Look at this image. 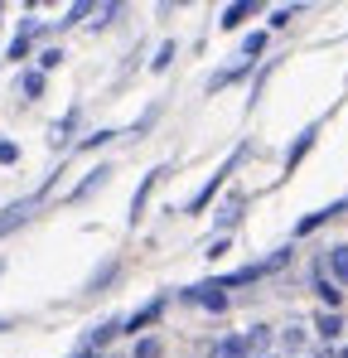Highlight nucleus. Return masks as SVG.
<instances>
[{"instance_id": "f8f14e48", "label": "nucleus", "mask_w": 348, "mask_h": 358, "mask_svg": "<svg viewBox=\"0 0 348 358\" xmlns=\"http://www.w3.org/2000/svg\"><path fill=\"white\" fill-rule=\"evenodd\" d=\"M15 155H20V150H15V145H10V141H0V160H5V165H10V160H15Z\"/></svg>"}, {"instance_id": "39448f33", "label": "nucleus", "mask_w": 348, "mask_h": 358, "mask_svg": "<svg viewBox=\"0 0 348 358\" xmlns=\"http://www.w3.org/2000/svg\"><path fill=\"white\" fill-rule=\"evenodd\" d=\"M314 329H319V334H324V339H334V334H339V329H344V324H339V315H334V310H329V315H319V324H314Z\"/></svg>"}, {"instance_id": "dca6fc26", "label": "nucleus", "mask_w": 348, "mask_h": 358, "mask_svg": "<svg viewBox=\"0 0 348 358\" xmlns=\"http://www.w3.org/2000/svg\"><path fill=\"white\" fill-rule=\"evenodd\" d=\"M261 358H271V354H261Z\"/></svg>"}, {"instance_id": "f257e3e1", "label": "nucleus", "mask_w": 348, "mask_h": 358, "mask_svg": "<svg viewBox=\"0 0 348 358\" xmlns=\"http://www.w3.org/2000/svg\"><path fill=\"white\" fill-rule=\"evenodd\" d=\"M34 203H39V199H20V203H10V208L0 213V238H5V233H15V228L34 213Z\"/></svg>"}, {"instance_id": "423d86ee", "label": "nucleus", "mask_w": 348, "mask_h": 358, "mask_svg": "<svg viewBox=\"0 0 348 358\" xmlns=\"http://www.w3.org/2000/svg\"><path fill=\"white\" fill-rule=\"evenodd\" d=\"M223 175H228V170H223ZM223 175H213V179H208V189H203V194L194 199V213H198V208H208V199L218 194V184H223Z\"/></svg>"}, {"instance_id": "6e6552de", "label": "nucleus", "mask_w": 348, "mask_h": 358, "mask_svg": "<svg viewBox=\"0 0 348 358\" xmlns=\"http://www.w3.org/2000/svg\"><path fill=\"white\" fill-rule=\"evenodd\" d=\"M314 291H319V300H324V305H329V310H334V305H339V291H334V286H329V281H314Z\"/></svg>"}, {"instance_id": "7ed1b4c3", "label": "nucleus", "mask_w": 348, "mask_h": 358, "mask_svg": "<svg viewBox=\"0 0 348 358\" xmlns=\"http://www.w3.org/2000/svg\"><path fill=\"white\" fill-rule=\"evenodd\" d=\"M213 358H247V339H223V344H213Z\"/></svg>"}, {"instance_id": "9b49d317", "label": "nucleus", "mask_w": 348, "mask_h": 358, "mask_svg": "<svg viewBox=\"0 0 348 358\" xmlns=\"http://www.w3.org/2000/svg\"><path fill=\"white\" fill-rule=\"evenodd\" d=\"M242 49H247V54H261V49H266V34H247V44H242Z\"/></svg>"}, {"instance_id": "4468645a", "label": "nucleus", "mask_w": 348, "mask_h": 358, "mask_svg": "<svg viewBox=\"0 0 348 358\" xmlns=\"http://www.w3.org/2000/svg\"><path fill=\"white\" fill-rule=\"evenodd\" d=\"M0 329H10V324H5V320H0Z\"/></svg>"}, {"instance_id": "f03ea898", "label": "nucleus", "mask_w": 348, "mask_h": 358, "mask_svg": "<svg viewBox=\"0 0 348 358\" xmlns=\"http://www.w3.org/2000/svg\"><path fill=\"white\" fill-rule=\"evenodd\" d=\"M194 300H203L213 315H218V310H228V296H223V286H198V291H194Z\"/></svg>"}, {"instance_id": "f3484780", "label": "nucleus", "mask_w": 348, "mask_h": 358, "mask_svg": "<svg viewBox=\"0 0 348 358\" xmlns=\"http://www.w3.org/2000/svg\"><path fill=\"white\" fill-rule=\"evenodd\" d=\"M344 358H348V349H344Z\"/></svg>"}, {"instance_id": "1a4fd4ad", "label": "nucleus", "mask_w": 348, "mask_h": 358, "mask_svg": "<svg viewBox=\"0 0 348 358\" xmlns=\"http://www.w3.org/2000/svg\"><path fill=\"white\" fill-rule=\"evenodd\" d=\"M136 358H160V339H140L136 344Z\"/></svg>"}, {"instance_id": "9d476101", "label": "nucleus", "mask_w": 348, "mask_h": 358, "mask_svg": "<svg viewBox=\"0 0 348 358\" xmlns=\"http://www.w3.org/2000/svg\"><path fill=\"white\" fill-rule=\"evenodd\" d=\"M247 10H252V5H228V15H223V24H228V29H232V24H237V20L247 15Z\"/></svg>"}, {"instance_id": "20e7f679", "label": "nucleus", "mask_w": 348, "mask_h": 358, "mask_svg": "<svg viewBox=\"0 0 348 358\" xmlns=\"http://www.w3.org/2000/svg\"><path fill=\"white\" fill-rule=\"evenodd\" d=\"M329 266H334V276H339V281L348 286V242H344V247H334V252H329Z\"/></svg>"}, {"instance_id": "ddd939ff", "label": "nucleus", "mask_w": 348, "mask_h": 358, "mask_svg": "<svg viewBox=\"0 0 348 358\" xmlns=\"http://www.w3.org/2000/svg\"><path fill=\"white\" fill-rule=\"evenodd\" d=\"M73 358H92V349H82V354H73Z\"/></svg>"}, {"instance_id": "2eb2a0df", "label": "nucleus", "mask_w": 348, "mask_h": 358, "mask_svg": "<svg viewBox=\"0 0 348 358\" xmlns=\"http://www.w3.org/2000/svg\"><path fill=\"white\" fill-rule=\"evenodd\" d=\"M0 271H5V262H0Z\"/></svg>"}, {"instance_id": "0eeeda50", "label": "nucleus", "mask_w": 348, "mask_h": 358, "mask_svg": "<svg viewBox=\"0 0 348 358\" xmlns=\"http://www.w3.org/2000/svg\"><path fill=\"white\" fill-rule=\"evenodd\" d=\"M20 87H24V97H39V92H44V73H24Z\"/></svg>"}]
</instances>
